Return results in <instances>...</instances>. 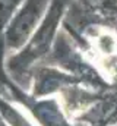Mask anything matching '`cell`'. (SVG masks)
Wrapping results in <instances>:
<instances>
[{
	"label": "cell",
	"instance_id": "obj_1",
	"mask_svg": "<svg viewBox=\"0 0 117 126\" xmlns=\"http://www.w3.org/2000/svg\"><path fill=\"white\" fill-rule=\"evenodd\" d=\"M69 0H51L50 7L47 9L41 24L32 34L29 41L24 46V48L10 57L9 60V70L15 76L24 75L32 63L43 56H45L50 51V47L54 41V37L57 34V28L60 21L64 16V12L67 9Z\"/></svg>",
	"mask_w": 117,
	"mask_h": 126
},
{
	"label": "cell",
	"instance_id": "obj_2",
	"mask_svg": "<svg viewBox=\"0 0 117 126\" xmlns=\"http://www.w3.org/2000/svg\"><path fill=\"white\" fill-rule=\"evenodd\" d=\"M50 0H24L22 6L13 15L4 32V44L9 50L24 47L41 24Z\"/></svg>",
	"mask_w": 117,
	"mask_h": 126
},
{
	"label": "cell",
	"instance_id": "obj_3",
	"mask_svg": "<svg viewBox=\"0 0 117 126\" xmlns=\"http://www.w3.org/2000/svg\"><path fill=\"white\" fill-rule=\"evenodd\" d=\"M24 103L41 126H72V123H69V120L64 117L57 100L54 98L34 101L25 100Z\"/></svg>",
	"mask_w": 117,
	"mask_h": 126
},
{
	"label": "cell",
	"instance_id": "obj_4",
	"mask_svg": "<svg viewBox=\"0 0 117 126\" xmlns=\"http://www.w3.org/2000/svg\"><path fill=\"white\" fill-rule=\"evenodd\" d=\"M40 78L41 79H40L38 85H35V95H45L53 93L57 87H66V85L84 82V79H81L75 75L72 76V75L53 72V70H43L40 73Z\"/></svg>",
	"mask_w": 117,
	"mask_h": 126
},
{
	"label": "cell",
	"instance_id": "obj_5",
	"mask_svg": "<svg viewBox=\"0 0 117 126\" xmlns=\"http://www.w3.org/2000/svg\"><path fill=\"white\" fill-rule=\"evenodd\" d=\"M0 113L9 126H34L18 109L3 98H0Z\"/></svg>",
	"mask_w": 117,
	"mask_h": 126
},
{
	"label": "cell",
	"instance_id": "obj_6",
	"mask_svg": "<svg viewBox=\"0 0 117 126\" xmlns=\"http://www.w3.org/2000/svg\"><path fill=\"white\" fill-rule=\"evenodd\" d=\"M22 1L24 0H0V32L10 22Z\"/></svg>",
	"mask_w": 117,
	"mask_h": 126
},
{
	"label": "cell",
	"instance_id": "obj_7",
	"mask_svg": "<svg viewBox=\"0 0 117 126\" xmlns=\"http://www.w3.org/2000/svg\"><path fill=\"white\" fill-rule=\"evenodd\" d=\"M0 126H7V123L4 122V119H3V116H1V113H0Z\"/></svg>",
	"mask_w": 117,
	"mask_h": 126
}]
</instances>
